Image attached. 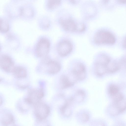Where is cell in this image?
Returning a JSON list of instances; mask_svg holds the SVG:
<instances>
[{
  "mask_svg": "<svg viewBox=\"0 0 126 126\" xmlns=\"http://www.w3.org/2000/svg\"><path fill=\"white\" fill-rule=\"evenodd\" d=\"M94 39L95 43L98 44H112L116 41L115 36L111 33L104 30L97 32L94 36Z\"/></svg>",
  "mask_w": 126,
  "mask_h": 126,
  "instance_id": "cell-1",
  "label": "cell"
},
{
  "mask_svg": "<svg viewBox=\"0 0 126 126\" xmlns=\"http://www.w3.org/2000/svg\"><path fill=\"white\" fill-rule=\"evenodd\" d=\"M110 61V58L105 55L98 57L94 64L95 72L98 76H102L108 73V67Z\"/></svg>",
  "mask_w": 126,
  "mask_h": 126,
  "instance_id": "cell-2",
  "label": "cell"
},
{
  "mask_svg": "<svg viewBox=\"0 0 126 126\" xmlns=\"http://www.w3.org/2000/svg\"><path fill=\"white\" fill-rule=\"evenodd\" d=\"M107 115L110 118L115 119L123 114L126 111V104L112 103L105 109Z\"/></svg>",
  "mask_w": 126,
  "mask_h": 126,
  "instance_id": "cell-3",
  "label": "cell"
},
{
  "mask_svg": "<svg viewBox=\"0 0 126 126\" xmlns=\"http://www.w3.org/2000/svg\"><path fill=\"white\" fill-rule=\"evenodd\" d=\"M44 96V92L41 88L30 90L27 96L24 98V101L27 104L34 106L40 102Z\"/></svg>",
  "mask_w": 126,
  "mask_h": 126,
  "instance_id": "cell-4",
  "label": "cell"
},
{
  "mask_svg": "<svg viewBox=\"0 0 126 126\" xmlns=\"http://www.w3.org/2000/svg\"><path fill=\"white\" fill-rule=\"evenodd\" d=\"M34 106V114L37 119L40 122L44 120L50 113L49 107L46 104L40 101Z\"/></svg>",
  "mask_w": 126,
  "mask_h": 126,
  "instance_id": "cell-5",
  "label": "cell"
},
{
  "mask_svg": "<svg viewBox=\"0 0 126 126\" xmlns=\"http://www.w3.org/2000/svg\"><path fill=\"white\" fill-rule=\"evenodd\" d=\"M50 46L49 41L46 39L40 40L37 43L36 49L37 56L40 58L47 57L49 50Z\"/></svg>",
  "mask_w": 126,
  "mask_h": 126,
  "instance_id": "cell-6",
  "label": "cell"
},
{
  "mask_svg": "<svg viewBox=\"0 0 126 126\" xmlns=\"http://www.w3.org/2000/svg\"><path fill=\"white\" fill-rule=\"evenodd\" d=\"M71 73L73 79L75 82L77 80H82L86 76L85 67L82 63H78L74 66Z\"/></svg>",
  "mask_w": 126,
  "mask_h": 126,
  "instance_id": "cell-7",
  "label": "cell"
},
{
  "mask_svg": "<svg viewBox=\"0 0 126 126\" xmlns=\"http://www.w3.org/2000/svg\"><path fill=\"white\" fill-rule=\"evenodd\" d=\"M42 62L46 65L47 71L49 74H56L61 70V66L59 63L47 57L44 58Z\"/></svg>",
  "mask_w": 126,
  "mask_h": 126,
  "instance_id": "cell-8",
  "label": "cell"
},
{
  "mask_svg": "<svg viewBox=\"0 0 126 126\" xmlns=\"http://www.w3.org/2000/svg\"><path fill=\"white\" fill-rule=\"evenodd\" d=\"M15 66L11 58L6 55L0 57V67L4 71L12 72Z\"/></svg>",
  "mask_w": 126,
  "mask_h": 126,
  "instance_id": "cell-9",
  "label": "cell"
},
{
  "mask_svg": "<svg viewBox=\"0 0 126 126\" xmlns=\"http://www.w3.org/2000/svg\"><path fill=\"white\" fill-rule=\"evenodd\" d=\"M72 49V45L70 42L68 41L64 40L59 44L57 50L59 54L61 56L64 57L68 54Z\"/></svg>",
  "mask_w": 126,
  "mask_h": 126,
  "instance_id": "cell-10",
  "label": "cell"
},
{
  "mask_svg": "<svg viewBox=\"0 0 126 126\" xmlns=\"http://www.w3.org/2000/svg\"><path fill=\"white\" fill-rule=\"evenodd\" d=\"M77 117L79 122L82 125L89 124L91 120L92 114L87 109H81L77 113Z\"/></svg>",
  "mask_w": 126,
  "mask_h": 126,
  "instance_id": "cell-11",
  "label": "cell"
},
{
  "mask_svg": "<svg viewBox=\"0 0 126 126\" xmlns=\"http://www.w3.org/2000/svg\"><path fill=\"white\" fill-rule=\"evenodd\" d=\"M60 23L63 28L67 31H79V24L77 25L72 20L69 19L62 20L61 21Z\"/></svg>",
  "mask_w": 126,
  "mask_h": 126,
  "instance_id": "cell-12",
  "label": "cell"
},
{
  "mask_svg": "<svg viewBox=\"0 0 126 126\" xmlns=\"http://www.w3.org/2000/svg\"><path fill=\"white\" fill-rule=\"evenodd\" d=\"M75 83L69 77L65 75L61 76L60 78V87L62 89H66L73 86Z\"/></svg>",
  "mask_w": 126,
  "mask_h": 126,
  "instance_id": "cell-13",
  "label": "cell"
},
{
  "mask_svg": "<svg viewBox=\"0 0 126 126\" xmlns=\"http://www.w3.org/2000/svg\"><path fill=\"white\" fill-rule=\"evenodd\" d=\"M12 72L14 76L18 79L25 78L27 75V72L26 69L20 66H15Z\"/></svg>",
  "mask_w": 126,
  "mask_h": 126,
  "instance_id": "cell-14",
  "label": "cell"
},
{
  "mask_svg": "<svg viewBox=\"0 0 126 126\" xmlns=\"http://www.w3.org/2000/svg\"><path fill=\"white\" fill-rule=\"evenodd\" d=\"M73 100V98H71L66 100L65 103L62 107L61 111L62 113L66 116H69L72 113V109L70 108V105Z\"/></svg>",
  "mask_w": 126,
  "mask_h": 126,
  "instance_id": "cell-15",
  "label": "cell"
},
{
  "mask_svg": "<svg viewBox=\"0 0 126 126\" xmlns=\"http://www.w3.org/2000/svg\"><path fill=\"white\" fill-rule=\"evenodd\" d=\"M0 121L3 126H9L14 123V119L12 114L7 113L2 116Z\"/></svg>",
  "mask_w": 126,
  "mask_h": 126,
  "instance_id": "cell-16",
  "label": "cell"
},
{
  "mask_svg": "<svg viewBox=\"0 0 126 126\" xmlns=\"http://www.w3.org/2000/svg\"><path fill=\"white\" fill-rule=\"evenodd\" d=\"M121 66L120 64L115 61H110L108 67V73H113L119 70Z\"/></svg>",
  "mask_w": 126,
  "mask_h": 126,
  "instance_id": "cell-17",
  "label": "cell"
},
{
  "mask_svg": "<svg viewBox=\"0 0 126 126\" xmlns=\"http://www.w3.org/2000/svg\"><path fill=\"white\" fill-rule=\"evenodd\" d=\"M89 123V126H108L106 122L100 118L91 120Z\"/></svg>",
  "mask_w": 126,
  "mask_h": 126,
  "instance_id": "cell-18",
  "label": "cell"
},
{
  "mask_svg": "<svg viewBox=\"0 0 126 126\" xmlns=\"http://www.w3.org/2000/svg\"><path fill=\"white\" fill-rule=\"evenodd\" d=\"M108 91L110 95L112 97L119 93L118 87L114 84H111L110 86Z\"/></svg>",
  "mask_w": 126,
  "mask_h": 126,
  "instance_id": "cell-19",
  "label": "cell"
},
{
  "mask_svg": "<svg viewBox=\"0 0 126 126\" xmlns=\"http://www.w3.org/2000/svg\"><path fill=\"white\" fill-rule=\"evenodd\" d=\"M8 24L6 21L0 18V31L5 32L8 31L9 29Z\"/></svg>",
  "mask_w": 126,
  "mask_h": 126,
  "instance_id": "cell-20",
  "label": "cell"
},
{
  "mask_svg": "<svg viewBox=\"0 0 126 126\" xmlns=\"http://www.w3.org/2000/svg\"><path fill=\"white\" fill-rule=\"evenodd\" d=\"M85 96V94L83 91L82 90L79 91L76 94V101L78 103L81 102L84 100Z\"/></svg>",
  "mask_w": 126,
  "mask_h": 126,
  "instance_id": "cell-21",
  "label": "cell"
},
{
  "mask_svg": "<svg viewBox=\"0 0 126 126\" xmlns=\"http://www.w3.org/2000/svg\"><path fill=\"white\" fill-rule=\"evenodd\" d=\"M60 0H51L48 1V7L50 9H53L57 7L60 4Z\"/></svg>",
  "mask_w": 126,
  "mask_h": 126,
  "instance_id": "cell-22",
  "label": "cell"
},
{
  "mask_svg": "<svg viewBox=\"0 0 126 126\" xmlns=\"http://www.w3.org/2000/svg\"><path fill=\"white\" fill-rule=\"evenodd\" d=\"M112 126H126L125 123L123 120L118 119L114 123Z\"/></svg>",
  "mask_w": 126,
  "mask_h": 126,
  "instance_id": "cell-23",
  "label": "cell"
},
{
  "mask_svg": "<svg viewBox=\"0 0 126 126\" xmlns=\"http://www.w3.org/2000/svg\"><path fill=\"white\" fill-rule=\"evenodd\" d=\"M119 2L121 3H125L126 2V0H119L118 1Z\"/></svg>",
  "mask_w": 126,
  "mask_h": 126,
  "instance_id": "cell-24",
  "label": "cell"
},
{
  "mask_svg": "<svg viewBox=\"0 0 126 126\" xmlns=\"http://www.w3.org/2000/svg\"><path fill=\"white\" fill-rule=\"evenodd\" d=\"M2 102V100L1 98L0 97V105L1 104Z\"/></svg>",
  "mask_w": 126,
  "mask_h": 126,
  "instance_id": "cell-25",
  "label": "cell"
}]
</instances>
